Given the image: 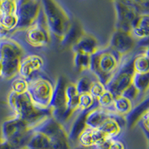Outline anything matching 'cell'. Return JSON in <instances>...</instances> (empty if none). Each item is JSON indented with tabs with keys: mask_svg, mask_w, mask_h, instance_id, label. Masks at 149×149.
Returning <instances> with one entry per match:
<instances>
[{
	"mask_svg": "<svg viewBox=\"0 0 149 149\" xmlns=\"http://www.w3.org/2000/svg\"><path fill=\"white\" fill-rule=\"evenodd\" d=\"M70 138L62 124L47 117L34 128L29 149H70Z\"/></svg>",
	"mask_w": 149,
	"mask_h": 149,
	"instance_id": "6da1fadb",
	"label": "cell"
},
{
	"mask_svg": "<svg viewBox=\"0 0 149 149\" xmlns=\"http://www.w3.org/2000/svg\"><path fill=\"white\" fill-rule=\"evenodd\" d=\"M8 102L16 116L27 122L31 126L35 127L47 117L51 116V110H42L32 102L28 93L17 94L9 93Z\"/></svg>",
	"mask_w": 149,
	"mask_h": 149,
	"instance_id": "7a4b0ae2",
	"label": "cell"
},
{
	"mask_svg": "<svg viewBox=\"0 0 149 149\" xmlns=\"http://www.w3.org/2000/svg\"><path fill=\"white\" fill-rule=\"evenodd\" d=\"M122 58L110 47L98 49L91 56L89 71L106 86L120 66Z\"/></svg>",
	"mask_w": 149,
	"mask_h": 149,
	"instance_id": "3957f363",
	"label": "cell"
},
{
	"mask_svg": "<svg viewBox=\"0 0 149 149\" xmlns=\"http://www.w3.org/2000/svg\"><path fill=\"white\" fill-rule=\"evenodd\" d=\"M41 6L49 31L62 42L72 26L67 12L59 2L54 0L41 1Z\"/></svg>",
	"mask_w": 149,
	"mask_h": 149,
	"instance_id": "277c9868",
	"label": "cell"
},
{
	"mask_svg": "<svg viewBox=\"0 0 149 149\" xmlns=\"http://www.w3.org/2000/svg\"><path fill=\"white\" fill-rule=\"evenodd\" d=\"M34 127L22 119L14 116L2 123L1 127V140L11 143L17 149L27 147Z\"/></svg>",
	"mask_w": 149,
	"mask_h": 149,
	"instance_id": "5b68a950",
	"label": "cell"
},
{
	"mask_svg": "<svg viewBox=\"0 0 149 149\" xmlns=\"http://www.w3.org/2000/svg\"><path fill=\"white\" fill-rule=\"evenodd\" d=\"M24 52L22 46L14 40H0V61L2 63V77L10 80L19 74V65Z\"/></svg>",
	"mask_w": 149,
	"mask_h": 149,
	"instance_id": "8992f818",
	"label": "cell"
},
{
	"mask_svg": "<svg viewBox=\"0 0 149 149\" xmlns=\"http://www.w3.org/2000/svg\"><path fill=\"white\" fill-rule=\"evenodd\" d=\"M54 87L49 80L42 77L29 81L28 94L33 103L42 110H50Z\"/></svg>",
	"mask_w": 149,
	"mask_h": 149,
	"instance_id": "52a82bcc",
	"label": "cell"
},
{
	"mask_svg": "<svg viewBox=\"0 0 149 149\" xmlns=\"http://www.w3.org/2000/svg\"><path fill=\"white\" fill-rule=\"evenodd\" d=\"M134 74L133 59L123 64L121 63L113 76L106 84V89L114 97L123 95V93L133 84Z\"/></svg>",
	"mask_w": 149,
	"mask_h": 149,
	"instance_id": "ba28073f",
	"label": "cell"
},
{
	"mask_svg": "<svg viewBox=\"0 0 149 149\" xmlns=\"http://www.w3.org/2000/svg\"><path fill=\"white\" fill-rule=\"evenodd\" d=\"M42 10L40 1H17V16L18 23L16 30H27L37 21Z\"/></svg>",
	"mask_w": 149,
	"mask_h": 149,
	"instance_id": "9c48e42d",
	"label": "cell"
},
{
	"mask_svg": "<svg viewBox=\"0 0 149 149\" xmlns=\"http://www.w3.org/2000/svg\"><path fill=\"white\" fill-rule=\"evenodd\" d=\"M116 29L130 32L133 22L139 16V12L132 1H114Z\"/></svg>",
	"mask_w": 149,
	"mask_h": 149,
	"instance_id": "30bf717a",
	"label": "cell"
},
{
	"mask_svg": "<svg viewBox=\"0 0 149 149\" xmlns=\"http://www.w3.org/2000/svg\"><path fill=\"white\" fill-rule=\"evenodd\" d=\"M66 79L63 77H60L54 87L52 98L49 107L52 117L61 123L63 122L66 110Z\"/></svg>",
	"mask_w": 149,
	"mask_h": 149,
	"instance_id": "8fae6325",
	"label": "cell"
},
{
	"mask_svg": "<svg viewBox=\"0 0 149 149\" xmlns=\"http://www.w3.org/2000/svg\"><path fill=\"white\" fill-rule=\"evenodd\" d=\"M26 40L30 46L35 48L45 47L51 41V33L46 22L37 21L26 30Z\"/></svg>",
	"mask_w": 149,
	"mask_h": 149,
	"instance_id": "7c38bea8",
	"label": "cell"
},
{
	"mask_svg": "<svg viewBox=\"0 0 149 149\" xmlns=\"http://www.w3.org/2000/svg\"><path fill=\"white\" fill-rule=\"evenodd\" d=\"M136 42L130 32L116 29L110 38L109 47L122 58L135 48Z\"/></svg>",
	"mask_w": 149,
	"mask_h": 149,
	"instance_id": "4fadbf2b",
	"label": "cell"
},
{
	"mask_svg": "<svg viewBox=\"0 0 149 149\" xmlns=\"http://www.w3.org/2000/svg\"><path fill=\"white\" fill-rule=\"evenodd\" d=\"M44 65V61L40 55L29 54L22 58L19 65V74L28 81L33 79V76L40 71Z\"/></svg>",
	"mask_w": 149,
	"mask_h": 149,
	"instance_id": "5bb4252c",
	"label": "cell"
},
{
	"mask_svg": "<svg viewBox=\"0 0 149 149\" xmlns=\"http://www.w3.org/2000/svg\"><path fill=\"white\" fill-rule=\"evenodd\" d=\"M73 52H81L92 56L98 50V40L92 34L84 32L72 46Z\"/></svg>",
	"mask_w": 149,
	"mask_h": 149,
	"instance_id": "9a60e30c",
	"label": "cell"
},
{
	"mask_svg": "<svg viewBox=\"0 0 149 149\" xmlns=\"http://www.w3.org/2000/svg\"><path fill=\"white\" fill-rule=\"evenodd\" d=\"M107 139H107L101 130L87 127L83 130V132L80 134L78 138L80 145L86 148H95Z\"/></svg>",
	"mask_w": 149,
	"mask_h": 149,
	"instance_id": "2e32d148",
	"label": "cell"
},
{
	"mask_svg": "<svg viewBox=\"0 0 149 149\" xmlns=\"http://www.w3.org/2000/svg\"><path fill=\"white\" fill-rule=\"evenodd\" d=\"M130 34L136 40H146L149 39V14H139L133 22Z\"/></svg>",
	"mask_w": 149,
	"mask_h": 149,
	"instance_id": "e0dca14e",
	"label": "cell"
},
{
	"mask_svg": "<svg viewBox=\"0 0 149 149\" xmlns=\"http://www.w3.org/2000/svg\"><path fill=\"white\" fill-rule=\"evenodd\" d=\"M122 118V117L117 116L114 113H112L105 119L98 130H101L107 139H115L122 131V123L119 120V119Z\"/></svg>",
	"mask_w": 149,
	"mask_h": 149,
	"instance_id": "ac0fdd59",
	"label": "cell"
},
{
	"mask_svg": "<svg viewBox=\"0 0 149 149\" xmlns=\"http://www.w3.org/2000/svg\"><path fill=\"white\" fill-rule=\"evenodd\" d=\"M114 113L113 110H106L99 106H97L95 108L92 109L86 113L85 118V123L87 127L93 129H98L102 125V123L107 119V117Z\"/></svg>",
	"mask_w": 149,
	"mask_h": 149,
	"instance_id": "d6986e66",
	"label": "cell"
},
{
	"mask_svg": "<svg viewBox=\"0 0 149 149\" xmlns=\"http://www.w3.org/2000/svg\"><path fill=\"white\" fill-rule=\"evenodd\" d=\"M80 94L77 90L75 84L69 83L66 87V110L63 116V122L68 120L74 112L78 110Z\"/></svg>",
	"mask_w": 149,
	"mask_h": 149,
	"instance_id": "ffe728a7",
	"label": "cell"
},
{
	"mask_svg": "<svg viewBox=\"0 0 149 149\" xmlns=\"http://www.w3.org/2000/svg\"><path fill=\"white\" fill-rule=\"evenodd\" d=\"M149 110V98L142 101L137 106L132 109L130 113L125 117L127 125L130 127L134 126L141 120L146 112Z\"/></svg>",
	"mask_w": 149,
	"mask_h": 149,
	"instance_id": "44dd1931",
	"label": "cell"
},
{
	"mask_svg": "<svg viewBox=\"0 0 149 149\" xmlns=\"http://www.w3.org/2000/svg\"><path fill=\"white\" fill-rule=\"evenodd\" d=\"M134 108L133 102L124 95H119L114 97L113 110L120 117H126Z\"/></svg>",
	"mask_w": 149,
	"mask_h": 149,
	"instance_id": "7402d4cb",
	"label": "cell"
},
{
	"mask_svg": "<svg viewBox=\"0 0 149 149\" xmlns=\"http://www.w3.org/2000/svg\"><path fill=\"white\" fill-rule=\"evenodd\" d=\"M133 68L135 73L149 72V54L146 52L139 53L133 59Z\"/></svg>",
	"mask_w": 149,
	"mask_h": 149,
	"instance_id": "603a6c76",
	"label": "cell"
},
{
	"mask_svg": "<svg viewBox=\"0 0 149 149\" xmlns=\"http://www.w3.org/2000/svg\"><path fill=\"white\" fill-rule=\"evenodd\" d=\"M87 112H81V114L76 118L70 127V133L68 134L70 139H78L80 134L86 127L85 123V118Z\"/></svg>",
	"mask_w": 149,
	"mask_h": 149,
	"instance_id": "cb8c5ba5",
	"label": "cell"
},
{
	"mask_svg": "<svg viewBox=\"0 0 149 149\" xmlns=\"http://www.w3.org/2000/svg\"><path fill=\"white\" fill-rule=\"evenodd\" d=\"M133 86L140 94L146 93L149 90V72L139 74L134 72Z\"/></svg>",
	"mask_w": 149,
	"mask_h": 149,
	"instance_id": "d4e9b609",
	"label": "cell"
},
{
	"mask_svg": "<svg viewBox=\"0 0 149 149\" xmlns=\"http://www.w3.org/2000/svg\"><path fill=\"white\" fill-rule=\"evenodd\" d=\"M98 106L96 99L93 98L90 93L80 94L78 110L81 112H88Z\"/></svg>",
	"mask_w": 149,
	"mask_h": 149,
	"instance_id": "484cf974",
	"label": "cell"
},
{
	"mask_svg": "<svg viewBox=\"0 0 149 149\" xmlns=\"http://www.w3.org/2000/svg\"><path fill=\"white\" fill-rule=\"evenodd\" d=\"M91 56L81 52L74 53V66L75 70L79 72L90 70Z\"/></svg>",
	"mask_w": 149,
	"mask_h": 149,
	"instance_id": "4316f807",
	"label": "cell"
},
{
	"mask_svg": "<svg viewBox=\"0 0 149 149\" xmlns=\"http://www.w3.org/2000/svg\"><path fill=\"white\" fill-rule=\"evenodd\" d=\"M18 23V18L17 14L2 15L0 17V26L8 32L16 30Z\"/></svg>",
	"mask_w": 149,
	"mask_h": 149,
	"instance_id": "83f0119b",
	"label": "cell"
},
{
	"mask_svg": "<svg viewBox=\"0 0 149 149\" xmlns=\"http://www.w3.org/2000/svg\"><path fill=\"white\" fill-rule=\"evenodd\" d=\"M29 81L21 77L15 78L11 83V92L17 94H23L27 93Z\"/></svg>",
	"mask_w": 149,
	"mask_h": 149,
	"instance_id": "f1b7e54d",
	"label": "cell"
},
{
	"mask_svg": "<svg viewBox=\"0 0 149 149\" xmlns=\"http://www.w3.org/2000/svg\"><path fill=\"white\" fill-rule=\"evenodd\" d=\"M96 101L98 105L100 107L106 109V110H113L114 96L107 90H106V92L104 93L103 95L99 97Z\"/></svg>",
	"mask_w": 149,
	"mask_h": 149,
	"instance_id": "f546056e",
	"label": "cell"
},
{
	"mask_svg": "<svg viewBox=\"0 0 149 149\" xmlns=\"http://www.w3.org/2000/svg\"><path fill=\"white\" fill-rule=\"evenodd\" d=\"M106 90H107L106 86L95 78L92 82L89 93L91 94V95L93 98L97 100L99 97L103 95L104 93L106 92Z\"/></svg>",
	"mask_w": 149,
	"mask_h": 149,
	"instance_id": "4dcf8cb0",
	"label": "cell"
},
{
	"mask_svg": "<svg viewBox=\"0 0 149 149\" xmlns=\"http://www.w3.org/2000/svg\"><path fill=\"white\" fill-rule=\"evenodd\" d=\"M95 79H91V78L87 76H83L81 78H80L77 81L76 83H74L75 84L77 90L79 93V94L89 93L90 86L92 84V82Z\"/></svg>",
	"mask_w": 149,
	"mask_h": 149,
	"instance_id": "1f68e13d",
	"label": "cell"
},
{
	"mask_svg": "<svg viewBox=\"0 0 149 149\" xmlns=\"http://www.w3.org/2000/svg\"><path fill=\"white\" fill-rule=\"evenodd\" d=\"M17 1H2L1 5V16L17 14ZM0 16V17H1Z\"/></svg>",
	"mask_w": 149,
	"mask_h": 149,
	"instance_id": "d6a6232c",
	"label": "cell"
},
{
	"mask_svg": "<svg viewBox=\"0 0 149 149\" xmlns=\"http://www.w3.org/2000/svg\"><path fill=\"white\" fill-rule=\"evenodd\" d=\"M139 14H149V1H132Z\"/></svg>",
	"mask_w": 149,
	"mask_h": 149,
	"instance_id": "836d02e7",
	"label": "cell"
},
{
	"mask_svg": "<svg viewBox=\"0 0 149 149\" xmlns=\"http://www.w3.org/2000/svg\"><path fill=\"white\" fill-rule=\"evenodd\" d=\"M140 121L143 130H145V133L149 134V110H148L144 114Z\"/></svg>",
	"mask_w": 149,
	"mask_h": 149,
	"instance_id": "e575fe53",
	"label": "cell"
},
{
	"mask_svg": "<svg viewBox=\"0 0 149 149\" xmlns=\"http://www.w3.org/2000/svg\"><path fill=\"white\" fill-rule=\"evenodd\" d=\"M107 149H125V145L123 144V142L118 139H111Z\"/></svg>",
	"mask_w": 149,
	"mask_h": 149,
	"instance_id": "d590c367",
	"label": "cell"
},
{
	"mask_svg": "<svg viewBox=\"0 0 149 149\" xmlns=\"http://www.w3.org/2000/svg\"><path fill=\"white\" fill-rule=\"evenodd\" d=\"M0 149H17L11 143L7 141L0 140Z\"/></svg>",
	"mask_w": 149,
	"mask_h": 149,
	"instance_id": "8d00e7d4",
	"label": "cell"
},
{
	"mask_svg": "<svg viewBox=\"0 0 149 149\" xmlns=\"http://www.w3.org/2000/svg\"><path fill=\"white\" fill-rule=\"evenodd\" d=\"M74 149H90V148H86V147H83V146H79V147H77L76 148Z\"/></svg>",
	"mask_w": 149,
	"mask_h": 149,
	"instance_id": "74e56055",
	"label": "cell"
},
{
	"mask_svg": "<svg viewBox=\"0 0 149 149\" xmlns=\"http://www.w3.org/2000/svg\"><path fill=\"white\" fill-rule=\"evenodd\" d=\"M2 63H1V61H0V77H2Z\"/></svg>",
	"mask_w": 149,
	"mask_h": 149,
	"instance_id": "f35d334b",
	"label": "cell"
},
{
	"mask_svg": "<svg viewBox=\"0 0 149 149\" xmlns=\"http://www.w3.org/2000/svg\"><path fill=\"white\" fill-rule=\"evenodd\" d=\"M146 136L148 137V145H149V134H147V133H146Z\"/></svg>",
	"mask_w": 149,
	"mask_h": 149,
	"instance_id": "ab89813d",
	"label": "cell"
},
{
	"mask_svg": "<svg viewBox=\"0 0 149 149\" xmlns=\"http://www.w3.org/2000/svg\"><path fill=\"white\" fill-rule=\"evenodd\" d=\"M2 1H0V16H1V5H2Z\"/></svg>",
	"mask_w": 149,
	"mask_h": 149,
	"instance_id": "60d3db41",
	"label": "cell"
},
{
	"mask_svg": "<svg viewBox=\"0 0 149 149\" xmlns=\"http://www.w3.org/2000/svg\"><path fill=\"white\" fill-rule=\"evenodd\" d=\"M148 40H149V39H148Z\"/></svg>",
	"mask_w": 149,
	"mask_h": 149,
	"instance_id": "b9f144b4",
	"label": "cell"
}]
</instances>
